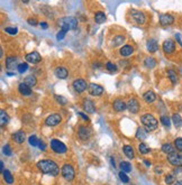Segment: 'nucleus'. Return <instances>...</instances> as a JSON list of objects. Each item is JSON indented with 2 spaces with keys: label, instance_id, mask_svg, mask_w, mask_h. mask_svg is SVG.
Returning a JSON list of instances; mask_svg holds the SVG:
<instances>
[{
  "label": "nucleus",
  "instance_id": "f257e3e1",
  "mask_svg": "<svg viewBox=\"0 0 182 185\" xmlns=\"http://www.w3.org/2000/svg\"><path fill=\"white\" fill-rule=\"evenodd\" d=\"M36 166L43 174H47L51 176H57L60 173L59 166L52 159H41L39 162H37Z\"/></svg>",
  "mask_w": 182,
  "mask_h": 185
},
{
  "label": "nucleus",
  "instance_id": "f03ea898",
  "mask_svg": "<svg viewBox=\"0 0 182 185\" xmlns=\"http://www.w3.org/2000/svg\"><path fill=\"white\" fill-rule=\"evenodd\" d=\"M142 123L144 125L145 129L147 131H154L159 126V121L156 120V118L151 113H145L141 117Z\"/></svg>",
  "mask_w": 182,
  "mask_h": 185
},
{
  "label": "nucleus",
  "instance_id": "7ed1b4c3",
  "mask_svg": "<svg viewBox=\"0 0 182 185\" xmlns=\"http://www.w3.org/2000/svg\"><path fill=\"white\" fill-rule=\"evenodd\" d=\"M61 173H62V176L64 177V179L68 181V182L73 181L74 177H75V170H74L73 166L70 164L63 165L61 168Z\"/></svg>",
  "mask_w": 182,
  "mask_h": 185
},
{
  "label": "nucleus",
  "instance_id": "20e7f679",
  "mask_svg": "<svg viewBox=\"0 0 182 185\" xmlns=\"http://www.w3.org/2000/svg\"><path fill=\"white\" fill-rule=\"evenodd\" d=\"M51 149L55 154H65L68 152V147L64 143H62L59 139H52L51 140Z\"/></svg>",
  "mask_w": 182,
  "mask_h": 185
},
{
  "label": "nucleus",
  "instance_id": "39448f33",
  "mask_svg": "<svg viewBox=\"0 0 182 185\" xmlns=\"http://www.w3.org/2000/svg\"><path fill=\"white\" fill-rule=\"evenodd\" d=\"M130 17H132V20L134 21L137 25H143L146 20V16L144 15V12L139 11V10H136V9H132L130 11Z\"/></svg>",
  "mask_w": 182,
  "mask_h": 185
},
{
  "label": "nucleus",
  "instance_id": "423d86ee",
  "mask_svg": "<svg viewBox=\"0 0 182 185\" xmlns=\"http://www.w3.org/2000/svg\"><path fill=\"white\" fill-rule=\"evenodd\" d=\"M61 26H68L70 29H76L78 28V19L73 16H69V17H63L60 20Z\"/></svg>",
  "mask_w": 182,
  "mask_h": 185
},
{
  "label": "nucleus",
  "instance_id": "0eeeda50",
  "mask_svg": "<svg viewBox=\"0 0 182 185\" xmlns=\"http://www.w3.org/2000/svg\"><path fill=\"white\" fill-rule=\"evenodd\" d=\"M167 162L170 163L172 166L182 167V154L173 153V154L167 155Z\"/></svg>",
  "mask_w": 182,
  "mask_h": 185
},
{
  "label": "nucleus",
  "instance_id": "6e6552de",
  "mask_svg": "<svg viewBox=\"0 0 182 185\" xmlns=\"http://www.w3.org/2000/svg\"><path fill=\"white\" fill-rule=\"evenodd\" d=\"M91 135H92V131H91V129L89 127L83 126V125H81L79 127V129H78V137L81 140H88L91 137Z\"/></svg>",
  "mask_w": 182,
  "mask_h": 185
},
{
  "label": "nucleus",
  "instance_id": "1a4fd4ad",
  "mask_svg": "<svg viewBox=\"0 0 182 185\" xmlns=\"http://www.w3.org/2000/svg\"><path fill=\"white\" fill-rule=\"evenodd\" d=\"M72 86H73V89L75 90V92L82 93V92H84L85 90H87V88H88L89 85H87V82H85L83 79H76L74 80L73 83H72Z\"/></svg>",
  "mask_w": 182,
  "mask_h": 185
},
{
  "label": "nucleus",
  "instance_id": "9d476101",
  "mask_svg": "<svg viewBox=\"0 0 182 185\" xmlns=\"http://www.w3.org/2000/svg\"><path fill=\"white\" fill-rule=\"evenodd\" d=\"M88 92L90 95L99 97L103 93V88L100 84H97V83H90L88 86Z\"/></svg>",
  "mask_w": 182,
  "mask_h": 185
},
{
  "label": "nucleus",
  "instance_id": "9b49d317",
  "mask_svg": "<svg viewBox=\"0 0 182 185\" xmlns=\"http://www.w3.org/2000/svg\"><path fill=\"white\" fill-rule=\"evenodd\" d=\"M61 121H62V118L59 113H52V115H50L45 119V125L48 127H54V126H57Z\"/></svg>",
  "mask_w": 182,
  "mask_h": 185
},
{
  "label": "nucleus",
  "instance_id": "f8f14e48",
  "mask_svg": "<svg viewBox=\"0 0 182 185\" xmlns=\"http://www.w3.org/2000/svg\"><path fill=\"white\" fill-rule=\"evenodd\" d=\"M162 48H163V52H164L166 55H170V54H173L174 51H175V43H174L173 39H166L164 41L163 45H162Z\"/></svg>",
  "mask_w": 182,
  "mask_h": 185
},
{
  "label": "nucleus",
  "instance_id": "ddd939ff",
  "mask_svg": "<svg viewBox=\"0 0 182 185\" xmlns=\"http://www.w3.org/2000/svg\"><path fill=\"white\" fill-rule=\"evenodd\" d=\"M174 23V16L170 14H162L160 16V24L162 26H170Z\"/></svg>",
  "mask_w": 182,
  "mask_h": 185
},
{
  "label": "nucleus",
  "instance_id": "4468645a",
  "mask_svg": "<svg viewBox=\"0 0 182 185\" xmlns=\"http://www.w3.org/2000/svg\"><path fill=\"white\" fill-rule=\"evenodd\" d=\"M82 108L85 112H88V113H94L96 111V107H94V103L90 100V99H87L85 98L84 100L82 102Z\"/></svg>",
  "mask_w": 182,
  "mask_h": 185
},
{
  "label": "nucleus",
  "instance_id": "2eb2a0df",
  "mask_svg": "<svg viewBox=\"0 0 182 185\" xmlns=\"http://www.w3.org/2000/svg\"><path fill=\"white\" fill-rule=\"evenodd\" d=\"M26 61L28 63H32V64H37L42 61V56L39 55L38 52H32V53L26 55Z\"/></svg>",
  "mask_w": 182,
  "mask_h": 185
},
{
  "label": "nucleus",
  "instance_id": "dca6fc26",
  "mask_svg": "<svg viewBox=\"0 0 182 185\" xmlns=\"http://www.w3.org/2000/svg\"><path fill=\"white\" fill-rule=\"evenodd\" d=\"M127 109H128L129 111L132 112V113H137L139 111V103L136 99H129L128 102H127Z\"/></svg>",
  "mask_w": 182,
  "mask_h": 185
},
{
  "label": "nucleus",
  "instance_id": "f3484780",
  "mask_svg": "<svg viewBox=\"0 0 182 185\" xmlns=\"http://www.w3.org/2000/svg\"><path fill=\"white\" fill-rule=\"evenodd\" d=\"M54 73H55V77H57V79H61V80L66 79L68 75H69L68 70H66L65 68H63V66H59V68H56L55 71H54Z\"/></svg>",
  "mask_w": 182,
  "mask_h": 185
},
{
  "label": "nucleus",
  "instance_id": "a211bd4d",
  "mask_svg": "<svg viewBox=\"0 0 182 185\" xmlns=\"http://www.w3.org/2000/svg\"><path fill=\"white\" fill-rule=\"evenodd\" d=\"M146 47H147V51H148L150 53H155L156 51L159 50V43H157L156 39L151 38L147 41Z\"/></svg>",
  "mask_w": 182,
  "mask_h": 185
},
{
  "label": "nucleus",
  "instance_id": "6ab92c4d",
  "mask_svg": "<svg viewBox=\"0 0 182 185\" xmlns=\"http://www.w3.org/2000/svg\"><path fill=\"white\" fill-rule=\"evenodd\" d=\"M112 107H114V109L117 112H123L127 109V103H125L123 100H121V99H117V100L114 101Z\"/></svg>",
  "mask_w": 182,
  "mask_h": 185
},
{
  "label": "nucleus",
  "instance_id": "aec40b11",
  "mask_svg": "<svg viewBox=\"0 0 182 185\" xmlns=\"http://www.w3.org/2000/svg\"><path fill=\"white\" fill-rule=\"evenodd\" d=\"M18 91L21 95L24 97H27V95H30L32 94V88L28 86L27 84H25L24 82H21L20 84L18 85Z\"/></svg>",
  "mask_w": 182,
  "mask_h": 185
},
{
  "label": "nucleus",
  "instance_id": "412c9836",
  "mask_svg": "<svg viewBox=\"0 0 182 185\" xmlns=\"http://www.w3.org/2000/svg\"><path fill=\"white\" fill-rule=\"evenodd\" d=\"M119 53H121V55L123 57H128V56H130L134 53V48L130 45H124L121 48V51H119Z\"/></svg>",
  "mask_w": 182,
  "mask_h": 185
},
{
  "label": "nucleus",
  "instance_id": "4be33fe9",
  "mask_svg": "<svg viewBox=\"0 0 182 185\" xmlns=\"http://www.w3.org/2000/svg\"><path fill=\"white\" fill-rule=\"evenodd\" d=\"M143 99L146 103H153L156 100V94L153 91H147L143 94Z\"/></svg>",
  "mask_w": 182,
  "mask_h": 185
},
{
  "label": "nucleus",
  "instance_id": "5701e85b",
  "mask_svg": "<svg viewBox=\"0 0 182 185\" xmlns=\"http://www.w3.org/2000/svg\"><path fill=\"white\" fill-rule=\"evenodd\" d=\"M12 138H14V140H15L17 144H23L24 141H25L26 136H25V132H24L23 130H19V131H17V132L14 134Z\"/></svg>",
  "mask_w": 182,
  "mask_h": 185
},
{
  "label": "nucleus",
  "instance_id": "b1692460",
  "mask_svg": "<svg viewBox=\"0 0 182 185\" xmlns=\"http://www.w3.org/2000/svg\"><path fill=\"white\" fill-rule=\"evenodd\" d=\"M123 150H124V154H125V156H126L127 158L133 159L134 157H135V152H134V149H133L132 146L125 145V146L123 147Z\"/></svg>",
  "mask_w": 182,
  "mask_h": 185
},
{
  "label": "nucleus",
  "instance_id": "393cba45",
  "mask_svg": "<svg viewBox=\"0 0 182 185\" xmlns=\"http://www.w3.org/2000/svg\"><path fill=\"white\" fill-rule=\"evenodd\" d=\"M125 39H126V37H125L124 35H117V36H115L114 38H112L111 46H112V47H118V46H121V45L123 44L124 42H125Z\"/></svg>",
  "mask_w": 182,
  "mask_h": 185
},
{
  "label": "nucleus",
  "instance_id": "a878e982",
  "mask_svg": "<svg viewBox=\"0 0 182 185\" xmlns=\"http://www.w3.org/2000/svg\"><path fill=\"white\" fill-rule=\"evenodd\" d=\"M16 66H17V59H16V57H7L6 68H8V70H15Z\"/></svg>",
  "mask_w": 182,
  "mask_h": 185
},
{
  "label": "nucleus",
  "instance_id": "bb28decb",
  "mask_svg": "<svg viewBox=\"0 0 182 185\" xmlns=\"http://www.w3.org/2000/svg\"><path fill=\"white\" fill-rule=\"evenodd\" d=\"M174 148H175V147L172 144H170V143H165V144L162 145V152L164 154H166V155L175 153V152H174Z\"/></svg>",
  "mask_w": 182,
  "mask_h": 185
},
{
  "label": "nucleus",
  "instance_id": "cd10ccee",
  "mask_svg": "<svg viewBox=\"0 0 182 185\" xmlns=\"http://www.w3.org/2000/svg\"><path fill=\"white\" fill-rule=\"evenodd\" d=\"M24 83L27 84L28 86H30V88H33V86H35L36 85L37 80H36V77H34V75H28V77H26L25 79H24Z\"/></svg>",
  "mask_w": 182,
  "mask_h": 185
},
{
  "label": "nucleus",
  "instance_id": "c85d7f7f",
  "mask_svg": "<svg viewBox=\"0 0 182 185\" xmlns=\"http://www.w3.org/2000/svg\"><path fill=\"white\" fill-rule=\"evenodd\" d=\"M94 21L97 24H102L106 21V15L102 11H97L94 14Z\"/></svg>",
  "mask_w": 182,
  "mask_h": 185
},
{
  "label": "nucleus",
  "instance_id": "c756f323",
  "mask_svg": "<svg viewBox=\"0 0 182 185\" xmlns=\"http://www.w3.org/2000/svg\"><path fill=\"white\" fill-rule=\"evenodd\" d=\"M2 175H3V179H5V182H6L7 184H12V183H14V176H12V174L10 173V170H5Z\"/></svg>",
  "mask_w": 182,
  "mask_h": 185
},
{
  "label": "nucleus",
  "instance_id": "7c9ffc66",
  "mask_svg": "<svg viewBox=\"0 0 182 185\" xmlns=\"http://www.w3.org/2000/svg\"><path fill=\"white\" fill-rule=\"evenodd\" d=\"M9 121V117L8 115H7V112L5 111V110H1L0 111V125H1V127H5L8 123Z\"/></svg>",
  "mask_w": 182,
  "mask_h": 185
},
{
  "label": "nucleus",
  "instance_id": "2f4dec72",
  "mask_svg": "<svg viewBox=\"0 0 182 185\" xmlns=\"http://www.w3.org/2000/svg\"><path fill=\"white\" fill-rule=\"evenodd\" d=\"M144 65L146 66L147 68H155L156 65V59H153V57H146L144 59Z\"/></svg>",
  "mask_w": 182,
  "mask_h": 185
},
{
  "label": "nucleus",
  "instance_id": "473e14b6",
  "mask_svg": "<svg viewBox=\"0 0 182 185\" xmlns=\"http://www.w3.org/2000/svg\"><path fill=\"white\" fill-rule=\"evenodd\" d=\"M70 30V28H69L68 26H62V29L60 30L59 33H57V35H56V38H57V41H62V39L64 38V36L66 35V33Z\"/></svg>",
  "mask_w": 182,
  "mask_h": 185
},
{
  "label": "nucleus",
  "instance_id": "72a5a7b5",
  "mask_svg": "<svg viewBox=\"0 0 182 185\" xmlns=\"http://www.w3.org/2000/svg\"><path fill=\"white\" fill-rule=\"evenodd\" d=\"M172 121H173L174 126H175L176 128H180V127L182 126V118L179 113H174V115L172 116Z\"/></svg>",
  "mask_w": 182,
  "mask_h": 185
},
{
  "label": "nucleus",
  "instance_id": "f704fd0d",
  "mask_svg": "<svg viewBox=\"0 0 182 185\" xmlns=\"http://www.w3.org/2000/svg\"><path fill=\"white\" fill-rule=\"evenodd\" d=\"M121 168L124 173H130V172H132V165L128 162H124L123 161V162L121 163Z\"/></svg>",
  "mask_w": 182,
  "mask_h": 185
},
{
  "label": "nucleus",
  "instance_id": "c9c22d12",
  "mask_svg": "<svg viewBox=\"0 0 182 185\" xmlns=\"http://www.w3.org/2000/svg\"><path fill=\"white\" fill-rule=\"evenodd\" d=\"M167 77H169L170 81L173 83V84H176V82H178V77H176V73L174 72L173 70L167 71Z\"/></svg>",
  "mask_w": 182,
  "mask_h": 185
},
{
  "label": "nucleus",
  "instance_id": "e433bc0d",
  "mask_svg": "<svg viewBox=\"0 0 182 185\" xmlns=\"http://www.w3.org/2000/svg\"><path fill=\"white\" fill-rule=\"evenodd\" d=\"M146 137H147V136H146V130L143 129V128H138L137 131H136V138L143 140V139H145Z\"/></svg>",
  "mask_w": 182,
  "mask_h": 185
},
{
  "label": "nucleus",
  "instance_id": "4c0bfd02",
  "mask_svg": "<svg viewBox=\"0 0 182 185\" xmlns=\"http://www.w3.org/2000/svg\"><path fill=\"white\" fill-rule=\"evenodd\" d=\"M138 149H139V153L143 154V155H146V154L150 153V148L144 143H141V144L138 145Z\"/></svg>",
  "mask_w": 182,
  "mask_h": 185
},
{
  "label": "nucleus",
  "instance_id": "58836bf2",
  "mask_svg": "<svg viewBox=\"0 0 182 185\" xmlns=\"http://www.w3.org/2000/svg\"><path fill=\"white\" fill-rule=\"evenodd\" d=\"M175 179H176V177L174 174H167L166 176H165V183H166L167 185H172L176 182Z\"/></svg>",
  "mask_w": 182,
  "mask_h": 185
},
{
  "label": "nucleus",
  "instance_id": "ea45409f",
  "mask_svg": "<svg viewBox=\"0 0 182 185\" xmlns=\"http://www.w3.org/2000/svg\"><path fill=\"white\" fill-rule=\"evenodd\" d=\"M28 143H30V146L36 147V146H38V144H39V140H38V138L35 135H32L30 138H28Z\"/></svg>",
  "mask_w": 182,
  "mask_h": 185
},
{
  "label": "nucleus",
  "instance_id": "a19ab883",
  "mask_svg": "<svg viewBox=\"0 0 182 185\" xmlns=\"http://www.w3.org/2000/svg\"><path fill=\"white\" fill-rule=\"evenodd\" d=\"M161 122H162V125L164 127H170V125H171V120H170V118L167 117V116H162L161 117Z\"/></svg>",
  "mask_w": 182,
  "mask_h": 185
},
{
  "label": "nucleus",
  "instance_id": "79ce46f5",
  "mask_svg": "<svg viewBox=\"0 0 182 185\" xmlns=\"http://www.w3.org/2000/svg\"><path fill=\"white\" fill-rule=\"evenodd\" d=\"M118 176H119V178H121V181L123 183H128L129 182V177L127 176L126 173H124L123 170H121L119 172V174H118Z\"/></svg>",
  "mask_w": 182,
  "mask_h": 185
},
{
  "label": "nucleus",
  "instance_id": "37998d69",
  "mask_svg": "<svg viewBox=\"0 0 182 185\" xmlns=\"http://www.w3.org/2000/svg\"><path fill=\"white\" fill-rule=\"evenodd\" d=\"M173 144H174V147H175L176 149L182 153V138H176L175 140H174Z\"/></svg>",
  "mask_w": 182,
  "mask_h": 185
},
{
  "label": "nucleus",
  "instance_id": "c03bdc74",
  "mask_svg": "<svg viewBox=\"0 0 182 185\" xmlns=\"http://www.w3.org/2000/svg\"><path fill=\"white\" fill-rule=\"evenodd\" d=\"M5 32H6L7 34H10V35H16L18 33V29L16 27H6V28H5Z\"/></svg>",
  "mask_w": 182,
  "mask_h": 185
},
{
  "label": "nucleus",
  "instance_id": "a18cd8bd",
  "mask_svg": "<svg viewBox=\"0 0 182 185\" xmlns=\"http://www.w3.org/2000/svg\"><path fill=\"white\" fill-rule=\"evenodd\" d=\"M17 68L19 73H24V72H26L27 68H28V64H27V63H20V64L18 65Z\"/></svg>",
  "mask_w": 182,
  "mask_h": 185
},
{
  "label": "nucleus",
  "instance_id": "49530a36",
  "mask_svg": "<svg viewBox=\"0 0 182 185\" xmlns=\"http://www.w3.org/2000/svg\"><path fill=\"white\" fill-rule=\"evenodd\" d=\"M106 68L108 71H110V72H117V66H116L114 63H111V62H108V63H107Z\"/></svg>",
  "mask_w": 182,
  "mask_h": 185
},
{
  "label": "nucleus",
  "instance_id": "de8ad7c7",
  "mask_svg": "<svg viewBox=\"0 0 182 185\" xmlns=\"http://www.w3.org/2000/svg\"><path fill=\"white\" fill-rule=\"evenodd\" d=\"M2 152H3V155H7V156H10V155H11V153H12L11 149H10V147H9V145L3 146Z\"/></svg>",
  "mask_w": 182,
  "mask_h": 185
},
{
  "label": "nucleus",
  "instance_id": "09e8293b",
  "mask_svg": "<svg viewBox=\"0 0 182 185\" xmlns=\"http://www.w3.org/2000/svg\"><path fill=\"white\" fill-rule=\"evenodd\" d=\"M54 98H55V100L57 101L60 104H66V100H65L62 95H54Z\"/></svg>",
  "mask_w": 182,
  "mask_h": 185
},
{
  "label": "nucleus",
  "instance_id": "8fccbe9b",
  "mask_svg": "<svg viewBox=\"0 0 182 185\" xmlns=\"http://www.w3.org/2000/svg\"><path fill=\"white\" fill-rule=\"evenodd\" d=\"M28 24H30V25H32V26H36V25H37V20H36L35 18H30V19H28Z\"/></svg>",
  "mask_w": 182,
  "mask_h": 185
},
{
  "label": "nucleus",
  "instance_id": "3c124183",
  "mask_svg": "<svg viewBox=\"0 0 182 185\" xmlns=\"http://www.w3.org/2000/svg\"><path fill=\"white\" fill-rule=\"evenodd\" d=\"M38 148L42 150H45V148H46V146H45V143L43 140H39V144H38Z\"/></svg>",
  "mask_w": 182,
  "mask_h": 185
},
{
  "label": "nucleus",
  "instance_id": "603ef678",
  "mask_svg": "<svg viewBox=\"0 0 182 185\" xmlns=\"http://www.w3.org/2000/svg\"><path fill=\"white\" fill-rule=\"evenodd\" d=\"M39 26H41L42 29H47V28H48V24L43 21V23H39Z\"/></svg>",
  "mask_w": 182,
  "mask_h": 185
},
{
  "label": "nucleus",
  "instance_id": "864d4df0",
  "mask_svg": "<svg viewBox=\"0 0 182 185\" xmlns=\"http://www.w3.org/2000/svg\"><path fill=\"white\" fill-rule=\"evenodd\" d=\"M78 115L81 116V117H82L83 120H87V121L89 120V117H87V115H84V113H82V112H78Z\"/></svg>",
  "mask_w": 182,
  "mask_h": 185
},
{
  "label": "nucleus",
  "instance_id": "5fc2aeb1",
  "mask_svg": "<svg viewBox=\"0 0 182 185\" xmlns=\"http://www.w3.org/2000/svg\"><path fill=\"white\" fill-rule=\"evenodd\" d=\"M175 38H176V41L180 43V45L182 46V42H181V39H180V35H179V34H176V35H175Z\"/></svg>",
  "mask_w": 182,
  "mask_h": 185
},
{
  "label": "nucleus",
  "instance_id": "6e6d98bb",
  "mask_svg": "<svg viewBox=\"0 0 182 185\" xmlns=\"http://www.w3.org/2000/svg\"><path fill=\"white\" fill-rule=\"evenodd\" d=\"M0 168H1V173H3L5 168H3V162L2 161H0Z\"/></svg>",
  "mask_w": 182,
  "mask_h": 185
},
{
  "label": "nucleus",
  "instance_id": "4d7b16f0",
  "mask_svg": "<svg viewBox=\"0 0 182 185\" xmlns=\"http://www.w3.org/2000/svg\"><path fill=\"white\" fill-rule=\"evenodd\" d=\"M173 185H182V179H179V181H176Z\"/></svg>",
  "mask_w": 182,
  "mask_h": 185
},
{
  "label": "nucleus",
  "instance_id": "13d9d810",
  "mask_svg": "<svg viewBox=\"0 0 182 185\" xmlns=\"http://www.w3.org/2000/svg\"><path fill=\"white\" fill-rule=\"evenodd\" d=\"M144 164L146 165V166H151V162L150 161H147V159H145L144 161Z\"/></svg>",
  "mask_w": 182,
  "mask_h": 185
},
{
  "label": "nucleus",
  "instance_id": "bf43d9fd",
  "mask_svg": "<svg viewBox=\"0 0 182 185\" xmlns=\"http://www.w3.org/2000/svg\"><path fill=\"white\" fill-rule=\"evenodd\" d=\"M111 164L114 165V167H115V161H114V158H111Z\"/></svg>",
  "mask_w": 182,
  "mask_h": 185
}]
</instances>
